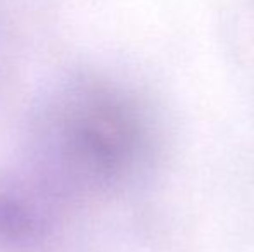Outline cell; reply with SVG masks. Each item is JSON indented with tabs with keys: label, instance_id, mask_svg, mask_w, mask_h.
I'll use <instances>...</instances> for the list:
<instances>
[{
	"label": "cell",
	"instance_id": "2",
	"mask_svg": "<svg viewBox=\"0 0 254 252\" xmlns=\"http://www.w3.org/2000/svg\"><path fill=\"white\" fill-rule=\"evenodd\" d=\"M33 223V214L14 195L0 192V230L3 233H19Z\"/></svg>",
	"mask_w": 254,
	"mask_h": 252
},
{
	"label": "cell",
	"instance_id": "1",
	"mask_svg": "<svg viewBox=\"0 0 254 252\" xmlns=\"http://www.w3.org/2000/svg\"><path fill=\"white\" fill-rule=\"evenodd\" d=\"M67 155L94 173H120L145 151V125L130 101L104 88L76 90L57 119Z\"/></svg>",
	"mask_w": 254,
	"mask_h": 252
}]
</instances>
